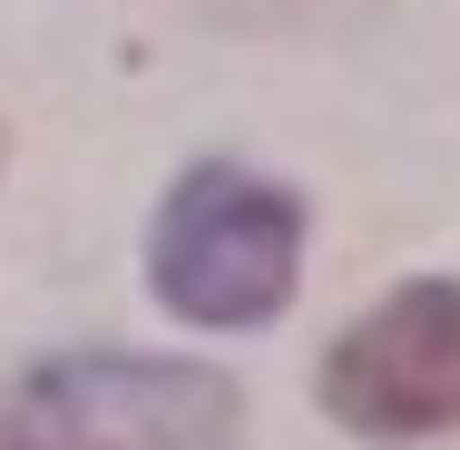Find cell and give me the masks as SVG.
Masks as SVG:
<instances>
[{
    "label": "cell",
    "mask_w": 460,
    "mask_h": 450,
    "mask_svg": "<svg viewBox=\"0 0 460 450\" xmlns=\"http://www.w3.org/2000/svg\"><path fill=\"white\" fill-rule=\"evenodd\" d=\"M147 284L206 333H255L304 284V206L255 167H186L147 235Z\"/></svg>",
    "instance_id": "cell-1"
},
{
    "label": "cell",
    "mask_w": 460,
    "mask_h": 450,
    "mask_svg": "<svg viewBox=\"0 0 460 450\" xmlns=\"http://www.w3.org/2000/svg\"><path fill=\"white\" fill-rule=\"evenodd\" d=\"M20 392H30V421H49L59 450H235L245 441L235 382L167 353H59Z\"/></svg>",
    "instance_id": "cell-2"
},
{
    "label": "cell",
    "mask_w": 460,
    "mask_h": 450,
    "mask_svg": "<svg viewBox=\"0 0 460 450\" xmlns=\"http://www.w3.org/2000/svg\"><path fill=\"white\" fill-rule=\"evenodd\" d=\"M323 411L363 441H441L460 431V284L421 274L382 294L323 353Z\"/></svg>",
    "instance_id": "cell-3"
},
{
    "label": "cell",
    "mask_w": 460,
    "mask_h": 450,
    "mask_svg": "<svg viewBox=\"0 0 460 450\" xmlns=\"http://www.w3.org/2000/svg\"><path fill=\"white\" fill-rule=\"evenodd\" d=\"M0 450H40V441H0Z\"/></svg>",
    "instance_id": "cell-4"
}]
</instances>
